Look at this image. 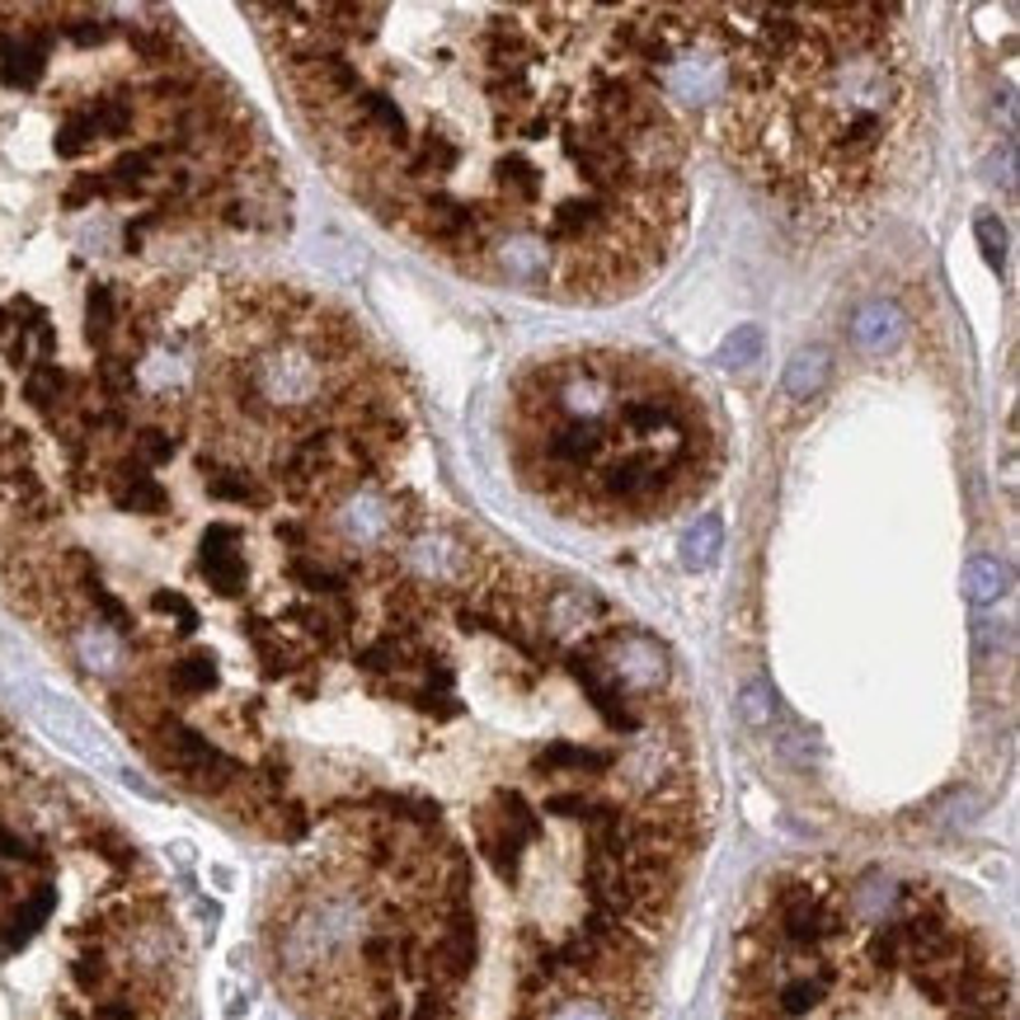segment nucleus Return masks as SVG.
<instances>
[{
  "instance_id": "1",
  "label": "nucleus",
  "mask_w": 1020,
  "mask_h": 1020,
  "mask_svg": "<svg viewBox=\"0 0 1020 1020\" xmlns=\"http://www.w3.org/2000/svg\"><path fill=\"white\" fill-rule=\"evenodd\" d=\"M725 1020H1016L992 936L931 879L790 866L734 936Z\"/></svg>"
},
{
  "instance_id": "2",
  "label": "nucleus",
  "mask_w": 1020,
  "mask_h": 1020,
  "mask_svg": "<svg viewBox=\"0 0 1020 1020\" xmlns=\"http://www.w3.org/2000/svg\"><path fill=\"white\" fill-rule=\"evenodd\" d=\"M198 574H203L208 588L222 593V597H240L250 588V565H245V551H240V527L208 523L203 542H198Z\"/></svg>"
},
{
  "instance_id": "3",
  "label": "nucleus",
  "mask_w": 1020,
  "mask_h": 1020,
  "mask_svg": "<svg viewBox=\"0 0 1020 1020\" xmlns=\"http://www.w3.org/2000/svg\"><path fill=\"white\" fill-rule=\"evenodd\" d=\"M198 471H203V489L216 504H240V508H269L273 489L259 475H250L245 466H222L212 452L198 456Z\"/></svg>"
},
{
  "instance_id": "4",
  "label": "nucleus",
  "mask_w": 1020,
  "mask_h": 1020,
  "mask_svg": "<svg viewBox=\"0 0 1020 1020\" xmlns=\"http://www.w3.org/2000/svg\"><path fill=\"white\" fill-rule=\"evenodd\" d=\"M123 330V296L113 283H94L85 296V339L94 353H113V339Z\"/></svg>"
},
{
  "instance_id": "5",
  "label": "nucleus",
  "mask_w": 1020,
  "mask_h": 1020,
  "mask_svg": "<svg viewBox=\"0 0 1020 1020\" xmlns=\"http://www.w3.org/2000/svg\"><path fill=\"white\" fill-rule=\"evenodd\" d=\"M898 325H903V320H898V311H893V306L870 302V306L856 311V320H851V339H856V344H861L866 353H885V349L893 344V339H898Z\"/></svg>"
},
{
  "instance_id": "6",
  "label": "nucleus",
  "mask_w": 1020,
  "mask_h": 1020,
  "mask_svg": "<svg viewBox=\"0 0 1020 1020\" xmlns=\"http://www.w3.org/2000/svg\"><path fill=\"white\" fill-rule=\"evenodd\" d=\"M128 452H132L147 471L170 466L174 456H179V433H174V428H165V424H137V428H132V437H128Z\"/></svg>"
},
{
  "instance_id": "7",
  "label": "nucleus",
  "mask_w": 1020,
  "mask_h": 1020,
  "mask_svg": "<svg viewBox=\"0 0 1020 1020\" xmlns=\"http://www.w3.org/2000/svg\"><path fill=\"white\" fill-rule=\"evenodd\" d=\"M94 147H99V137H94V123H90L85 104L67 109V113H62V123H57V137H52L57 160H80V155H90Z\"/></svg>"
},
{
  "instance_id": "8",
  "label": "nucleus",
  "mask_w": 1020,
  "mask_h": 1020,
  "mask_svg": "<svg viewBox=\"0 0 1020 1020\" xmlns=\"http://www.w3.org/2000/svg\"><path fill=\"white\" fill-rule=\"evenodd\" d=\"M965 588H969L973 603H992V597H1002V588H1007V569L997 565L992 555H978L965 565Z\"/></svg>"
},
{
  "instance_id": "9",
  "label": "nucleus",
  "mask_w": 1020,
  "mask_h": 1020,
  "mask_svg": "<svg viewBox=\"0 0 1020 1020\" xmlns=\"http://www.w3.org/2000/svg\"><path fill=\"white\" fill-rule=\"evenodd\" d=\"M151 612L155 616H174V635L179 639H189L198 630V607H193V597H184L179 588H155L151 593Z\"/></svg>"
},
{
  "instance_id": "10",
  "label": "nucleus",
  "mask_w": 1020,
  "mask_h": 1020,
  "mask_svg": "<svg viewBox=\"0 0 1020 1020\" xmlns=\"http://www.w3.org/2000/svg\"><path fill=\"white\" fill-rule=\"evenodd\" d=\"M715 555H719V517H701L696 532H687V542H683V565L706 569L715 565Z\"/></svg>"
},
{
  "instance_id": "11",
  "label": "nucleus",
  "mask_w": 1020,
  "mask_h": 1020,
  "mask_svg": "<svg viewBox=\"0 0 1020 1020\" xmlns=\"http://www.w3.org/2000/svg\"><path fill=\"white\" fill-rule=\"evenodd\" d=\"M113 203V184H109V174L104 170H90V174H75L71 184L62 189V208L75 212V208H90V203Z\"/></svg>"
},
{
  "instance_id": "12",
  "label": "nucleus",
  "mask_w": 1020,
  "mask_h": 1020,
  "mask_svg": "<svg viewBox=\"0 0 1020 1020\" xmlns=\"http://www.w3.org/2000/svg\"><path fill=\"white\" fill-rule=\"evenodd\" d=\"M824 372H828V357L818 353V349H814V353H799L795 363H790V372H786V391L805 400L818 382H824Z\"/></svg>"
},
{
  "instance_id": "13",
  "label": "nucleus",
  "mask_w": 1020,
  "mask_h": 1020,
  "mask_svg": "<svg viewBox=\"0 0 1020 1020\" xmlns=\"http://www.w3.org/2000/svg\"><path fill=\"white\" fill-rule=\"evenodd\" d=\"M978 245H983V259L992 269H1002L1007 264V231H1002V222H997V216H978Z\"/></svg>"
},
{
  "instance_id": "14",
  "label": "nucleus",
  "mask_w": 1020,
  "mask_h": 1020,
  "mask_svg": "<svg viewBox=\"0 0 1020 1020\" xmlns=\"http://www.w3.org/2000/svg\"><path fill=\"white\" fill-rule=\"evenodd\" d=\"M757 344H763V334H757L753 325L738 334V339H729V349H725V357H734V363H748V357L757 353Z\"/></svg>"
}]
</instances>
